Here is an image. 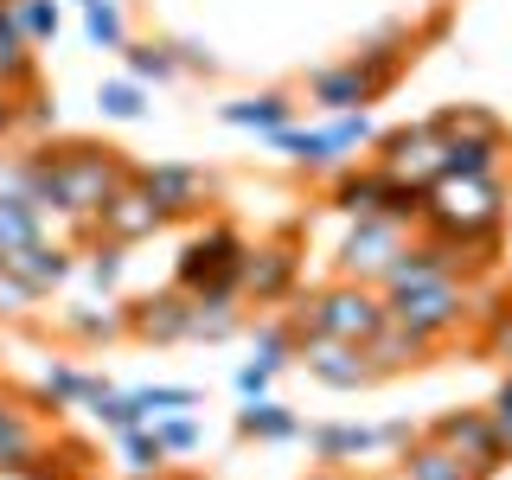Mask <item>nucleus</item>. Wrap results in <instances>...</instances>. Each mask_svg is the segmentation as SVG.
Returning a JSON list of instances; mask_svg holds the SVG:
<instances>
[{
	"label": "nucleus",
	"mask_w": 512,
	"mask_h": 480,
	"mask_svg": "<svg viewBox=\"0 0 512 480\" xmlns=\"http://www.w3.org/2000/svg\"><path fill=\"white\" fill-rule=\"evenodd\" d=\"M397 480H480L461 455H448L436 436H416L410 448H397Z\"/></svg>",
	"instance_id": "25"
},
{
	"label": "nucleus",
	"mask_w": 512,
	"mask_h": 480,
	"mask_svg": "<svg viewBox=\"0 0 512 480\" xmlns=\"http://www.w3.org/2000/svg\"><path fill=\"white\" fill-rule=\"evenodd\" d=\"M372 160L391 173V180L429 192V186L448 173V141L436 135V122H410V128H391V135H378V141H372Z\"/></svg>",
	"instance_id": "9"
},
{
	"label": "nucleus",
	"mask_w": 512,
	"mask_h": 480,
	"mask_svg": "<svg viewBox=\"0 0 512 480\" xmlns=\"http://www.w3.org/2000/svg\"><path fill=\"white\" fill-rule=\"evenodd\" d=\"M122 461H128V474H141V480H160L167 474V448H160V436H154V423H141V429H122Z\"/></svg>",
	"instance_id": "31"
},
{
	"label": "nucleus",
	"mask_w": 512,
	"mask_h": 480,
	"mask_svg": "<svg viewBox=\"0 0 512 480\" xmlns=\"http://www.w3.org/2000/svg\"><path fill=\"white\" fill-rule=\"evenodd\" d=\"M244 250H250V237L237 224L205 218V231H192L180 244V256H173V288H186V295H244L237 288Z\"/></svg>",
	"instance_id": "4"
},
{
	"label": "nucleus",
	"mask_w": 512,
	"mask_h": 480,
	"mask_svg": "<svg viewBox=\"0 0 512 480\" xmlns=\"http://www.w3.org/2000/svg\"><path fill=\"white\" fill-rule=\"evenodd\" d=\"M52 122H58V109L45 103L39 90H26L20 96V128H26V135H39V128H52Z\"/></svg>",
	"instance_id": "42"
},
{
	"label": "nucleus",
	"mask_w": 512,
	"mask_h": 480,
	"mask_svg": "<svg viewBox=\"0 0 512 480\" xmlns=\"http://www.w3.org/2000/svg\"><path fill=\"white\" fill-rule=\"evenodd\" d=\"M487 416H493V436H500V448H506V461H512V384H500V391H493V404H487Z\"/></svg>",
	"instance_id": "41"
},
{
	"label": "nucleus",
	"mask_w": 512,
	"mask_h": 480,
	"mask_svg": "<svg viewBox=\"0 0 512 480\" xmlns=\"http://www.w3.org/2000/svg\"><path fill=\"white\" fill-rule=\"evenodd\" d=\"M423 429L416 423H378V429H365V423H320L308 429V442H314V455L320 461H333V468H352V461H365V455H397V448H410Z\"/></svg>",
	"instance_id": "12"
},
{
	"label": "nucleus",
	"mask_w": 512,
	"mask_h": 480,
	"mask_svg": "<svg viewBox=\"0 0 512 480\" xmlns=\"http://www.w3.org/2000/svg\"><path fill=\"white\" fill-rule=\"evenodd\" d=\"M244 327V295H186V340H231Z\"/></svg>",
	"instance_id": "26"
},
{
	"label": "nucleus",
	"mask_w": 512,
	"mask_h": 480,
	"mask_svg": "<svg viewBox=\"0 0 512 480\" xmlns=\"http://www.w3.org/2000/svg\"><path fill=\"white\" fill-rule=\"evenodd\" d=\"M13 26H20L26 45H45V39H58L64 13H58V0H13Z\"/></svg>",
	"instance_id": "34"
},
{
	"label": "nucleus",
	"mask_w": 512,
	"mask_h": 480,
	"mask_svg": "<svg viewBox=\"0 0 512 480\" xmlns=\"http://www.w3.org/2000/svg\"><path fill=\"white\" fill-rule=\"evenodd\" d=\"M391 301V320L397 327H410V333H423V340H455L461 327L480 314L474 308V288L461 282V276H436V282H416L404 288V295H384Z\"/></svg>",
	"instance_id": "6"
},
{
	"label": "nucleus",
	"mask_w": 512,
	"mask_h": 480,
	"mask_svg": "<svg viewBox=\"0 0 512 480\" xmlns=\"http://www.w3.org/2000/svg\"><path fill=\"white\" fill-rule=\"evenodd\" d=\"M384 199H391V173L378 167H359V160H352L346 173H333V186H327V205L340 218H384Z\"/></svg>",
	"instance_id": "21"
},
{
	"label": "nucleus",
	"mask_w": 512,
	"mask_h": 480,
	"mask_svg": "<svg viewBox=\"0 0 512 480\" xmlns=\"http://www.w3.org/2000/svg\"><path fill=\"white\" fill-rule=\"evenodd\" d=\"M378 84L365 77L359 58H340V64H320V71L308 77V103L327 109V116H346V109H372L378 103Z\"/></svg>",
	"instance_id": "17"
},
{
	"label": "nucleus",
	"mask_w": 512,
	"mask_h": 480,
	"mask_svg": "<svg viewBox=\"0 0 512 480\" xmlns=\"http://www.w3.org/2000/svg\"><path fill=\"white\" fill-rule=\"evenodd\" d=\"M103 391H109V378H96V372H84V365H64V359H52L45 365V378H39V404L45 410H96L103 404Z\"/></svg>",
	"instance_id": "23"
},
{
	"label": "nucleus",
	"mask_w": 512,
	"mask_h": 480,
	"mask_svg": "<svg viewBox=\"0 0 512 480\" xmlns=\"http://www.w3.org/2000/svg\"><path fill=\"white\" fill-rule=\"evenodd\" d=\"M0 269H13V276H20L32 295H52V288H64V282L77 276V250L58 244V237H32V244L13 250Z\"/></svg>",
	"instance_id": "20"
},
{
	"label": "nucleus",
	"mask_w": 512,
	"mask_h": 480,
	"mask_svg": "<svg viewBox=\"0 0 512 480\" xmlns=\"http://www.w3.org/2000/svg\"><path fill=\"white\" fill-rule=\"evenodd\" d=\"M39 301H45V295H32V288L13 276V269H0V320H26Z\"/></svg>",
	"instance_id": "39"
},
{
	"label": "nucleus",
	"mask_w": 512,
	"mask_h": 480,
	"mask_svg": "<svg viewBox=\"0 0 512 480\" xmlns=\"http://www.w3.org/2000/svg\"><path fill=\"white\" fill-rule=\"evenodd\" d=\"M32 237H52V218L26 199H0V263H7L13 250H26Z\"/></svg>",
	"instance_id": "28"
},
{
	"label": "nucleus",
	"mask_w": 512,
	"mask_h": 480,
	"mask_svg": "<svg viewBox=\"0 0 512 480\" xmlns=\"http://www.w3.org/2000/svg\"><path fill=\"white\" fill-rule=\"evenodd\" d=\"M45 404H26V397L0 391V468H26V461H39L45 448Z\"/></svg>",
	"instance_id": "18"
},
{
	"label": "nucleus",
	"mask_w": 512,
	"mask_h": 480,
	"mask_svg": "<svg viewBox=\"0 0 512 480\" xmlns=\"http://www.w3.org/2000/svg\"><path fill=\"white\" fill-rule=\"evenodd\" d=\"M84 39L96 45V52H122L128 45V20H122L116 0H90L84 7Z\"/></svg>",
	"instance_id": "32"
},
{
	"label": "nucleus",
	"mask_w": 512,
	"mask_h": 480,
	"mask_svg": "<svg viewBox=\"0 0 512 480\" xmlns=\"http://www.w3.org/2000/svg\"><path fill=\"white\" fill-rule=\"evenodd\" d=\"M269 384H276V372H269V365H256V359L237 365V397H269Z\"/></svg>",
	"instance_id": "43"
},
{
	"label": "nucleus",
	"mask_w": 512,
	"mask_h": 480,
	"mask_svg": "<svg viewBox=\"0 0 512 480\" xmlns=\"http://www.w3.org/2000/svg\"><path fill=\"white\" fill-rule=\"evenodd\" d=\"M128 340L180 346L186 340V288H154V295L128 301Z\"/></svg>",
	"instance_id": "19"
},
{
	"label": "nucleus",
	"mask_w": 512,
	"mask_h": 480,
	"mask_svg": "<svg viewBox=\"0 0 512 480\" xmlns=\"http://www.w3.org/2000/svg\"><path fill=\"white\" fill-rule=\"evenodd\" d=\"M487 352L512 365V301H500V308H487Z\"/></svg>",
	"instance_id": "40"
},
{
	"label": "nucleus",
	"mask_w": 512,
	"mask_h": 480,
	"mask_svg": "<svg viewBox=\"0 0 512 480\" xmlns=\"http://www.w3.org/2000/svg\"><path fill=\"white\" fill-rule=\"evenodd\" d=\"M295 282H301V237L295 231H276V237H263V244L244 250V269H237L244 301H256V308H276V301L295 295Z\"/></svg>",
	"instance_id": "10"
},
{
	"label": "nucleus",
	"mask_w": 512,
	"mask_h": 480,
	"mask_svg": "<svg viewBox=\"0 0 512 480\" xmlns=\"http://www.w3.org/2000/svg\"><path fill=\"white\" fill-rule=\"evenodd\" d=\"M77 7H90V0H77Z\"/></svg>",
	"instance_id": "47"
},
{
	"label": "nucleus",
	"mask_w": 512,
	"mask_h": 480,
	"mask_svg": "<svg viewBox=\"0 0 512 480\" xmlns=\"http://www.w3.org/2000/svg\"><path fill=\"white\" fill-rule=\"evenodd\" d=\"M218 116L231 128H256V135H276V128L295 122V96L288 90H256V96H231L218 103Z\"/></svg>",
	"instance_id": "24"
},
{
	"label": "nucleus",
	"mask_w": 512,
	"mask_h": 480,
	"mask_svg": "<svg viewBox=\"0 0 512 480\" xmlns=\"http://www.w3.org/2000/svg\"><path fill=\"white\" fill-rule=\"evenodd\" d=\"M122 58H128V77H135V84H173V77H180L173 39H128Z\"/></svg>",
	"instance_id": "29"
},
{
	"label": "nucleus",
	"mask_w": 512,
	"mask_h": 480,
	"mask_svg": "<svg viewBox=\"0 0 512 480\" xmlns=\"http://www.w3.org/2000/svg\"><path fill=\"white\" fill-rule=\"evenodd\" d=\"M141 192L160 205V218L180 224V218H199L218 205V173L212 167H192V160H154V167H135Z\"/></svg>",
	"instance_id": "8"
},
{
	"label": "nucleus",
	"mask_w": 512,
	"mask_h": 480,
	"mask_svg": "<svg viewBox=\"0 0 512 480\" xmlns=\"http://www.w3.org/2000/svg\"><path fill=\"white\" fill-rule=\"evenodd\" d=\"M122 269H128V244H109V237L90 231V250L77 256V276H84L90 288H103V295H116Z\"/></svg>",
	"instance_id": "30"
},
{
	"label": "nucleus",
	"mask_w": 512,
	"mask_h": 480,
	"mask_svg": "<svg viewBox=\"0 0 512 480\" xmlns=\"http://www.w3.org/2000/svg\"><path fill=\"white\" fill-rule=\"evenodd\" d=\"M141 410H148V423L154 416H186V410H199V391L192 384H141Z\"/></svg>",
	"instance_id": "36"
},
{
	"label": "nucleus",
	"mask_w": 512,
	"mask_h": 480,
	"mask_svg": "<svg viewBox=\"0 0 512 480\" xmlns=\"http://www.w3.org/2000/svg\"><path fill=\"white\" fill-rule=\"evenodd\" d=\"M45 167V180H52V212L58 224H71V231H96V212H103L116 192L135 180V167L116 154V148H96V141H45V148H32Z\"/></svg>",
	"instance_id": "1"
},
{
	"label": "nucleus",
	"mask_w": 512,
	"mask_h": 480,
	"mask_svg": "<svg viewBox=\"0 0 512 480\" xmlns=\"http://www.w3.org/2000/svg\"><path fill=\"white\" fill-rule=\"evenodd\" d=\"M365 359H372L378 378H397V372H423L429 359H436V340H423V333L397 327V320H384V327L365 340Z\"/></svg>",
	"instance_id": "22"
},
{
	"label": "nucleus",
	"mask_w": 512,
	"mask_h": 480,
	"mask_svg": "<svg viewBox=\"0 0 512 480\" xmlns=\"http://www.w3.org/2000/svg\"><path fill=\"white\" fill-rule=\"evenodd\" d=\"M154 436L167 455H192V448H205V429H199V416H154Z\"/></svg>",
	"instance_id": "38"
},
{
	"label": "nucleus",
	"mask_w": 512,
	"mask_h": 480,
	"mask_svg": "<svg viewBox=\"0 0 512 480\" xmlns=\"http://www.w3.org/2000/svg\"><path fill=\"white\" fill-rule=\"evenodd\" d=\"M39 461H45V455H39ZM45 480H84V474H58V468H52V461H45Z\"/></svg>",
	"instance_id": "46"
},
{
	"label": "nucleus",
	"mask_w": 512,
	"mask_h": 480,
	"mask_svg": "<svg viewBox=\"0 0 512 480\" xmlns=\"http://www.w3.org/2000/svg\"><path fill=\"white\" fill-rule=\"evenodd\" d=\"M90 416H96L103 429H116V436H122V429H141V423H148V410H141V397H135V391H116V384L103 391V404H96Z\"/></svg>",
	"instance_id": "37"
},
{
	"label": "nucleus",
	"mask_w": 512,
	"mask_h": 480,
	"mask_svg": "<svg viewBox=\"0 0 512 480\" xmlns=\"http://www.w3.org/2000/svg\"><path fill=\"white\" fill-rule=\"evenodd\" d=\"M423 436H436L448 455H461L480 480H493V474L506 468V448H500V436H493V416L487 410H442Z\"/></svg>",
	"instance_id": "13"
},
{
	"label": "nucleus",
	"mask_w": 512,
	"mask_h": 480,
	"mask_svg": "<svg viewBox=\"0 0 512 480\" xmlns=\"http://www.w3.org/2000/svg\"><path fill=\"white\" fill-rule=\"evenodd\" d=\"M404 250H410V231L397 218H352V231H346V244H340L333 263H340L346 282H372L378 288Z\"/></svg>",
	"instance_id": "11"
},
{
	"label": "nucleus",
	"mask_w": 512,
	"mask_h": 480,
	"mask_svg": "<svg viewBox=\"0 0 512 480\" xmlns=\"http://www.w3.org/2000/svg\"><path fill=\"white\" fill-rule=\"evenodd\" d=\"M256 365H269V372L295 365V320H263L256 327Z\"/></svg>",
	"instance_id": "35"
},
{
	"label": "nucleus",
	"mask_w": 512,
	"mask_h": 480,
	"mask_svg": "<svg viewBox=\"0 0 512 480\" xmlns=\"http://www.w3.org/2000/svg\"><path fill=\"white\" fill-rule=\"evenodd\" d=\"M173 58H180V71H205V77H212V71H218V58H212V52H205V45H199V39H173Z\"/></svg>",
	"instance_id": "44"
},
{
	"label": "nucleus",
	"mask_w": 512,
	"mask_h": 480,
	"mask_svg": "<svg viewBox=\"0 0 512 480\" xmlns=\"http://www.w3.org/2000/svg\"><path fill=\"white\" fill-rule=\"evenodd\" d=\"M295 359L308 365V378H320L327 391H365V384H378L372 359H365V346H352V340H327V333H295Z\"/></svg>",
	"instance_id": "14"
},
{
	"label": "nucleus",
	"mask_w": 512,
	"mask_h": 480,
	"mask_svg": "<svg viewBox=\"0 0 512 480\" xmlns=\"http://www.w3.org/2000/svg\"><path fill=\"white\" fill-rule=\"evenodd\" d=\"M96 109H103L109 122H141L148 116V96H141L135 77H109V84L96 90Z\"/></svg>",
	"instance_id": "33"
},
{
	"label": "nucleus",
	"mask_w": 512,
	"mask_h": 480,
	"mask_svg": "<svg viewBox=\"0 0 512 480\" xmlns=\"http://www.w3.org/2000/svg\"><path fill=\"white\" fill-rule=\"evenodd\" d=\"M429 122H436V135L448 141V173H500L512 135H506V122L493 116V109H480V103H448V109H436Z\"/></svg>",
	"instance_id": "7"
},
{
	"label": "nucleus",
	"mask_w": 512,
	"mask_h": 480,
	"mask_svg": "<svg viewBox=\"0 0 512 480\" xmlns=\"http://www.w3.org/2000/svg\"><path fill=\"white\" fill-rule=\"evenodd\" d=\"M506 180L500 173H442L436 186L423 192V231L436 237H500L506 231Z\"/></svg>",
	"instance_id": "2"
},
{
	"label": "nucleus",
	"mask_w": 512,
	"mask_h": 480,
	"mask_svg": "<svg viewBox=\"0 0 512 480\" xmlns=\"http://www.w3.org/2000/svg\"><path fill=\"white\" fill-rule=\"evenodd\" d=\"M378 141V128H372V116H365V109H346V116H333V122H320V128H276V135H269V148H282L288 160H295L301 173H346L352 160H359L365 148H372Z\"/></svg>",
	"instance_id": "5"
},
{
	"label": "nucleus",
	"mask_w": 512,
	"mask_h": 480,
	"mask_svg": "<svg viewBox=\"0 0 512 480\" xmlns=\"http://www.w3.org/2000/svg\"><path fill=\"white\" fill-rule=\"evenodd\" d=\"M237 436H250V442H295L301 416L288 410L282 397H244V410H237Z\"/></svg>",
	"instance_id": "27"
},
{
	"label": "nucleus",
	"mask_w": 512,
	"mask_h": 480,
	"mask_svg": "<svg viewBox=\"0 0 512 480\" xmlns=\"http://www.w3.org/2000/svg\"><path fill=\"white\" fill-rule=\"evenodd\" d=\"M52 320H58L64 340H77V346H109V340H122V333H128V301H116V295L96 288V295L64 301Z\"/></svg>",
	"instance_id": "15"
},
{
	"label": "nucleus",
	"mask_w": 512,
	"mask_h": 480,
	"mask_svg": "<svg viewBox=\"0 0 512 480\" xmlns=\"http://www.w3.org/2000/svg\"><path fill=\"white\" fill-rule=\"evenodd\" d=\"M13 135H20V96L0 90V141H13Z\"/></svg>",
	"instance_id": "45"
},
{
	"label": "nucleus",
	"mask_w": 512,
	"mask_h": 480,
	"mask_svg": "<svg viewBox=\"0 0 512 480\" xmlns=\"http://www.w3.org/2000/svg\"><path fill=\"white\" fill-rule=\"evenodd\" d=\"M154 231H167V218H160V205L141 192V180H128L116 199L96 212V237H109V244H128V250H135V244H148Z\"/></svg>",
	"instance_id": "16"
},
{
	"label": "nucleus",
	"mask_w": 512,
	"mask_h": 480,
	"mask_svg": "<svg viewBox=\"0 0 512 480\" xmlns=\"http://www.w3.org/2000/svg\"><path fill=\"white\" fill-rule=\"evenodd\" d=\"M288 320H295V333H327V340L365 346V340L384 327V320H391V301H384V288H372V282L333 276V282H320Z\"/></svg>",
	"instance_id": "3"
}]
</instances>
